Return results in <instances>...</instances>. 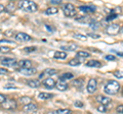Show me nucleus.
Instances as JSON below:
<instances>
[{
    "label": "nucleus",
    "mask_w": 123,
    "mask_h": 114,
    "mask_svg": "<svg viewBox=\"0 0 123 114\" xmlns=\"http://www.w3.org/2000/svg\"><path fill=\"white\" fill-rule=\"evenodd\" d=\"M98 26H99V24H98V21H92V22H90V26H91L92 29H98Z\"/></svg>",
    "instance_id": "f704fd0d"
},
{
    "label": "nucleus",
    "mask_w": 123,
    "mask_h": 114,
    "mask_svg": "<svg viewBox=\"0 0 123 114\" xmlns=\"http://www.w3.org/2000/svg\"><path fill=\"white\" fill-rule=\"evenodd\" d=\"M56 73H57V70L55 69V68H46V69L43 71V73L40 74V78H42L44 74H45V75H49V77H51V75L55 74Z\"/></svg>",
    "instance_id": "aec40b11"
},
{
    "label": "nucleus",
    "mask_w": 123,
    "mask_h": 114,
    "mask_svg": "<svg viewBox=\"0 0 123 114\" xmlns=\"http://www.w3.org/2000/svg\"><path fill=\"white\" fill-rule=\"evenodd\" d=\"M1 64L7 67H15L18 65V61L15 58H2L1 59Z\"/></svg>",
    "instance_id": "423d86ee"
},
{
    "label": "nucleus",
    "mask_w": 123,
    "mask_h": 114,
    "mask_svg": "<svg viewBox=\"0 0 123 114\" xmlns=\"http://www.w3.org/2000/svg\"><path fill=\"white\" fill-rule=\"evenodd\" d=\"M78 9L84 13H93L95 11V7L90 6V5H81V6H79Z\"/></svg>",
    "instance_id": "f8f14e48"
},
{
    "label": "nucleus",
    "mask_w": 123,
    "mask_h": 114,
    "mask_svg": "<svg viewBox=\"0 0 123 114\" xmlns=\"http://www.w3.org/2000/svg\"><path fill=\"white\" fill-rule=\"evenodd\" d=\"M105 59L108 60V61H114V60L116 59V57H115L114 55L109 54V55H106V56H105Z\"/></svg>",
    "instance_id": "473e14b6"
},
{
    "label": "nucleus",
    "mask_w": 123,
    "mask_h": 114,
    "mask_svg": "<svg viewBox=\"0 0 123 114\" xmlns=\"http://www.w3.org/2000/svg\"><path fill=\"white\" fill-rule=\"evenodd\" d=\"M26 83L29 87H31V88H39L40 85H41L39 83V81H37V79H28Z\"/></svg>",
    "instance_id": "6ab92c4d"
},
{
    "label": "nucleus",
    "mask_w": 123,
    "mask_h": 114,
    "mask_svg": "<svg viewBox=\"0 0 123 114\" xmlns=\"http://www.w3.org/2000/svg\"><path fill=\"white\" fill-rule=\"evenodd\" d=\"M53 97V95L50 94V93H45V92H42L38 95V98L40 99V100H49V99H51Z\"/></svg>",
    "instance_id": "4be33fe9"
},
{
    "label": "nucleus",
    "mask_w": 123,
    "mask_h": 114,
    "mask_svg": "<svg viewBox=\"0 0 123 114\" xmlns=\"http://www.w3.org/2000/svg\"><path fill=\"white\" fill-rule=\"evenodd\" d=\"M18 7L26 12H35L38 9L37 4L34 1H28V0H23L18 2Z\"/></svg>",
    "instance_id": "f03ea898"
},
{
    "label": "nucleus",
    "mask_w": 123,
    "mask_h": 114,
    "mask_svg": "<svg viewBox=\"0 0 123 114\" xmlns=\"http://www.w3.org/2000/svg\"><path fill=\"white\" fill-rule=\"evenodd\" d=\"M20 102L23 104H25V105L30 104L31 103V98L30 97H23V98L20 99Z\"/></svg>",
    "instance_id": "2f4dec72"
},
{
    "label": "nucleus",
    "mask_w": 123,
    "mask_h": 114,
    "mask_svg": "<svg viewBox=\"0 0 123 114\" xmlns=\"http://www.w3.org/2000/svg\"><path fill=\"white\" fill-rule=\"evenodd\" d=\"M76 56L79 58H88V57H90V53L87 51H78Z\"/></svg>",
    "instance_id": "b1692460"
},
{
    "label": "nucleus",
    "mask_w": 123,
    "mask_h": 114,
    "mask_svg": "<svg viewBox=\"0 0 123 114\" xmlns=\"http://www.w3.org/2000/svg\"><path fill=\"white\" fill-rule=\"evenodd\" d=\"M73 37H74L75 39H78V40H81V41H86L87 40V36L83 35V34H74Z\"/></svg>",
    "instance_id": "cd10ccee"
},
{
    "label": "nucleus",
    "mask_w": 123,
    "mask_h": 114,
    "mask_svg": "<svg viewBox=\"0 0 123 114\" xmlns=\"http://www.w3.org/2000/svg\"><path fill=\"white\" fill-rule=\"evenodd\" d=\"M76 21L79 22H89L91 20H90V17H88V16H80V17H77Z\"/></svg>",
    "instance_id": "c756f323"
},
{
    "label": "nucleus",
    "mask_w": 123,
    "mask_h": 114,
    "mask_svg": "<svg viewBox=\"0 0 123 114\" xmlns=\"http://www.w3.org/2000/svg\"><path fill=\"white\" fill-rule=\"evenodd\" d=\"M55 87L56 89L59 91H62V92H64V91H67L68 89V83L66 82H63V81H59L56 83H55Z\"/></svg>",
    "instance_id": "f3484780"
},
{
    "label": "nucleus",
    "mask_w": 123,
    "mask_h": 114,
    "mask_svg": "<svg viewBox=\"0 0 123 114\" xmlns=\"http://www.w3.org/2000/svg\"><path fill=\"white\" fill-rule=\"evenodd\" d=\"M50 3L53 5H60V4H62V1L61 0H51Z\"/></svg>",
    "instance_id": "a19ab883"
},
{
    "label": "nucleus",
    "mask_w": 123,
    "mask_h": 114,
    "mask_svg": "<svg viewBox=\"0 0 123 114\" xmlns=\"http://www.w3.org/2000/svg\"><path fill=\"white\" fill-rule=\"evenodd\" d=\"M98 88V82L95 78H90L87 83V92L89 94H93Z\"/></svg>",
    "instance_id": "0eeeda50"
},
{
    "label": "nucleus",
    "mask_w": 123,
    "mask_h": 114,
    "mask_svg": "<svg viewBox=\"0 0 123 114\" xmlns=\"http://www.w3.org/2000/svg\"><path fill=\"white\" fill-rule=\"evenodd\" d=\"M6 73H8V70H7L6 68L0 67V75H3V74H6Z\"/></svg>",
    "instance_id": "4c0bfd02"
},
{
    "label": "nucleus",
    "mask_w": 123,
    "mask_h": 114,
    "mask_svg": "<svg viewBox=\"0 0 123 114\" xmlns=\"http://www.w3.org/2000/svg\"><path fill=\"white\" fill-rule=\"evenodd\" d=\"M80 64H81V60L79 58H73L69 61V65L71 66H79Z\"/></svg>",
    "instance_id": "393cba45"
},
{
    "label": "nucleus",
    "mask_w": 123,
    "mask_h": 114,
    "mask_svg": "<svg viewBox=\"0 0 123 114\" xmlns=\"http://www.w3.org/2000/svg\"><path fill=\"white\" fill-rule=\"evenodd\" d=\"M11 48L8 46H0V53L2 54H7V53H10Z\"/></svg>",
    "instance_id": "bb28decb"
},
{
    "label": "nucleus",
    "mask_w": 123,
    "mask_h": 114,
    "mask_svg": "<svg viewBox=\"0 0 123 114\" xmlns=\"http://www.w3.org/2000/svg\"><path fill=\"white\" fill-rule=\"evenodd\" d=\"M88 36L91 37V38H93V39H99V38H101V36H99V35H97V34H92V33H89V34H88Z\"/></svg>",
    "instance_id": "58836bf2"
},
{
    "label": "nucleus",
    "mask_w": 123,
    "mask_h": 114,
    "mask_svg": "<svg viewBox=\"0 0 123 114\" xmlns=\"http://www.w3.org/2000/svg\"><path fill=\"white\" fill-rule=\"evenodd\" d=\"M3 109L6 110H14L18 107V103L17 101L13 100V99H6V100L1 104Z\"/></svg>",
    "instance_id": "20e7f679"
},
{
    "label": "nucleus",
    "mask_w": 123,
    "mask_h": 114,
    "mask_svg": "<svg viewBox=\"0 0 123 114\" xmlns=\"http://www.w3.org/2000/svg\"><path fill=\"white\" fill-rule=\"evenodd\" d=\"M119 91H120V83L117 81H114V79H111V81L108 82L105 88H104V92L107 95H110V96L116 95Z\"/></svg>",
    "instance_id": "f257e3e1"
},
{
    "label": "nucleus",
    "mask_w": 123,
    "mask_h": 114,
    "mask_svg": "<svg viewBox=\"0 0 123 114\" xmlns=\"http://www.w3.org/2000/svg\"><path fill=\"white\" fill-rule=\"evenodd\" d=\"M53 57H55V59H57V60H64L67 57V53L65 51H55Z\"/></svg>",
    "instance_id": "a211bd4d"
},
{
    "label": "nucleus",
    "mask_w": 123,
    "mask_h": 114,
    "mask_svg": "<svg viewBox=\"0 0 123 114\" xmlns=\"http://www.w3.org/2000/svg\"><path fill=\"white\" fill-rule=\"evenodd\" d=\"M86 66L87 67H97V68H99V67H102V63L99 62L98 60L90 59L89 61L86 62Z\"/></svg>",
    "instance_id": "dca6fc26"
},
{
    "label": "nucleus",
    "mask_w": 123,
    "mask_h": 114,
    "mask_svg": "<svg viewBox=\"0 0 123 114\" xmlns=\"http://www.w3.org/2000/svg\"><path fill=\"white\" fill-rule=\"evenodd\" d=\"M71 113L72 111L70 109H57L52 112V114H71Z\"/></svg>",
    "instance_id": "a878e982"
},
{
    "label": "nucleus",
    "mask_w": 123,
    "mask_h": 114,
    "mask_svg": "<svg viewBox=\"0 0 123 114\" xmlns=\"http://www.w3.org/2000/svg\"><path fill=\"white\" fill-rule=\"evenodd\" d=\"M97 109H98V111H99V112H106V110H107L106 106H104V105H99Z\"/></svg>",
    "instance_id": "c9c22d12"
},
{
    "label": "nucleus",
    "mask_w": 123,
    "mask_h": 114,
    "mask_svg": "<svg viewBox=\"0 0 123 114\" xmlns=\"http://www.w3.org/2000/svg\"><path fill=\"white\" fill-rule=\"evenodd\" d=\"M55 83H56V82L51 78H45L44 81L42 82V85H43L45 88H47V89H53L55 87Z\"/></svg>",
    "instance_id": "1a4fd4ad"
},
{
    "label": "nucleus",
    "mask_w": 123,
    "mask_h": 114,
    "mask_svg": "<svg viewBox=\"0 0 123 114\" xmlns=\"http://www.w3.org/2000/svg\"><path fill=\"white\" fill-rule=\"evenodd\" d=\"M0 33H1V29H0Z\"/></svg>",
    "instance_id": "de8ad7c7"
},
{
    "label": "nucleus",
    "mask_w": 123,
    "mask_h": 114,
    "mask_svg": "<svg viewBox=\"0 0 123 114\" xmlns=\"http://www.w3.org/2000/svg\"><path fill=\"white\" fill-rule=\"evenodd\" d=\"M122 107H123L122 105H119L118 107H117V112H119L120 114H122V111H123V108Z\"/></svg>",
    "instance_id": "37998d69"
},
{
    "label": "nucleus",
    "mask_w": 123,
    "mask_h": 114,
    "mask_svg": "<svg viewBox=\"0 0 123 114\" xmlns=\"http://www.w3.org/2000/svg\"><path fill=\"white\" fill-rule=\"evenodd\" d=\"M115 77H116V78H123V75H122V73H121V71H115Z\"/></svg>",
    "instance_id": "ea45409f"
},
{
    "label": "nucleus",
    "mask_w": 123,
    "mask_h": 114,
    "mask_svg": "<svg viewBox=\"0 0 123 114\" xmlns=\"http://www.w3.org/2000/svg\"><path fill=\"white\" fill-rule=\"evenodd\" d=\"M18 71L24 75H33L37 73V69L34 67H30V68H18Z\"/></svg>",
    "instance_id": "9b49d317"
},
{
    "label": "nucleus",
    "mask_w": 123,
    "mask_h": 114,
    "mask_svg": "<svg viewBox=\"0 0 123 114\" xmlns=\"http://www.w3.org/2000/svg\"><path fill=\"white\" fill-rule=\"evenodd\" d=\"M10 33H12V31H11V30H8V31H6V32L4 33V35H5V36H11Z\"/></svg>",
    "instance_id": "49530a36"
},
{
    "label": "nucleus",
    "mask_w": 123,
    "mask_h": 114,
    "mask_svg": "<svg viewBox=\"0 0 123 114\" xmlns=\"http://www.w3.org/2000/svg\"><path fill=\"white\" fill-rule=\"evenodd\" d=\"M78 49V45L77 44H68V45H64V46H61V50H66V51H75Z\"/></svg>",
    "instance_id": "4468645a"
},
{
    "label": "nucleus",
    "mask_w": 123,
    "mask_h": 114,
    "mask_svg": "<svg viewBox=\"0 0 123 114\" xmlns=\"http://www.w3.org/2000/svg\"><path fill=\"white\" fill-rule=\"evenodd\" d=\"M73 86L77 87V88H81V87L83 86V79L79 78V79H75V81H73Z\"/></svg>",
    "instance_id": "c85d7f7f"
},
{
    "label": "nucleus",
    "mask_w": 123,
    "mask_h": 114,
    "mask_svg": "<svg viewBox=\"0 0 123 114\" xmlns=\"http://www.w3.org/2000/svg\"><path fill=\"white\" fill-rule=\"evenodd\" d=\"M24 51H25L26 53H32V52H35V51H37V47H35V46L25 47V48H24Z\"/></svg>",
    "instance_id": "7c9ffc66"
},
{
    "label": "nucleus",
    "mask_w": 123,
    "mask_h": 114,
    "mask_svg": "<svg viewBox=\"0 0 123 114\" xmlns=\"http://www.w3.org/2000/svg\"><path fill=\"white\" fill-rule=\"evenodd\" d=\"M59 12V9L56 8V7H49L45 10V14H47V16H53V14H56Z\"/></svg>",
    "instance_id": "5701e85b"
},
{
    "label": "nucleus",
    "mask_w": 123,
    "mask_h": 114,
    "mask_svg": "<svg viewBox=\"0 0 123 114\" xmlns=\"http://www.w3.org/2000/svg\"><path fill=\"white\" fill-rule=\"evenodd\" d=\"M74 78V74L71 73H63L60 77V81H63V82H66V81H70Z\"/></svg>",
    "instance_id": "412c9836"
},
{
    "label": "nucleus",
    "mask_w": 123,
    "mask_h": 114,
    "mask_svg": "<svg viewBox=\"0 0 123 114\" xmlns=\"http://www.w3.org/2000/svg\"><path fill=\"white\" fill-rule=\"evenodd\" d=\"M63 11L64 14L68 17H73L77 14V9L76 7L72 4V3H67L63 6Z\"/></svg>",
    "instance_id": "7ed1b4c3"
},
{
    "label": "nucleus",
    "mask_w": 123,
    "mask_h": 114,
    "mask_svg": "<svg viewBox=\"0 0 123 114\" xmlns=\"http://www.w3.org/2000/svg\"><path fill=\"white\" fill-rule=\"evenodd\" d=\"M4 88H5V89H9V88H13V89H15L17 87H15L14 85H5V86H4Z\"/></svg>",
    "instance_id": "c03bdc74"
},
{
    "label": "nucleus",
    "mask_w": 123,
    "mask_h": 114,
    "mask_svg": "<svg viewBox=\"0 0 123 114\" xmlns=\"http://www.w3.org/2000/svg\"><path fill=\"white\" fill-rule=\"evenodd\" d=\"M74 105L76 106V107H78V108H83L84 107V104H83V102H81V101H75V103H74Z\"/></svg>",
    "instance_id": "72a5a7b5"
},
{
    "label": "nucleus",
    "mask_w": 123,
    "mask_h": 114,
    "mask_svg": "<svg viewBox=\"0 0 123 114\" xmlns=\"http://www.w3.org/2000/svg\"><path fill=\"white\" fill-rule=\"evenodd\" d=\"M97 101L101 105H104V106H106L108 105L111 102V99L109 97H106V96H103V95H98V96H97Z\"/></svg>",
    "instance_id": "ddd939ff"
},
{
    "label": "nucleus",
    "mask_w": 123,
    "mask_h": 114,
    "mask_svg": "<svg viewBox=\"0 0 123 114\" xmlns=\"http://www.w3.org/2000/svg\"><path fill=\"white\" fill-rule=\"evenodd\" d=\"M18 65L20 66V68H30V67H32V62L28 59H24V60L18 61Z\"/></svg>",
    "instance_id": "2eb2a0df"
},
{
    "label": "nucleus",
    "mask_w": 123,
    "mask_h": 114,
    "mask_svg": "<svg viewBox=\"0 0 123 114\" xmlns=\"http://www.w3.org/2000/svg\"><path fill=\"white\" fill-rule=\"evenodd\" d=\"M118 16H117V14L116 13H114V14H110V16H108L107 17V21H112V20H115V18H116Z\"/></svg>",
    "instance_id": "e433bc0d"
},
{
    "label": "nucleus",
    "mask_w": 123,
    "mask_h": 114,
    "mask_svg": "<svg viewBox=\"0 0 123 114\" xmlns=\"http://www.w3.org/2000/svg\"><path fill=\"white\" fill-rule=\"evenodd\" d=\"M37 109H38V107H37L36 104L30 103V104H27L23 107V111L26 112V113H33V112L37 111Z\"/></svg>",
    "instance_id": "9d476101"
},
{
    "label": "nucleus",
    "mask_w": 123,
    "mask_h": 114,
    "mask_svg": "<svg viewBox=\"0 0 123 114\" xmlns=\"http://www.w3.org/2000/svg\"><path fill=\"white\" fill-rule=\"evenodd\" d=\"M31 39H32L31 36H29L28 34H26V33H18L17 35H15V40L18 42H28Z\"/></svg>",
    "instance_id": "6e6552de"
},
{
    "label": "nucleus",
    "mask_w": 123,
    "mask_h": 114,
    "mask_svg": "<svg viewBox=\"0 0 123 114\" xmlns=\"http://www.w3.org/2000/svg\"><path fill=\"white\" fill-rule=\"evenodd\" d=\"M119 31H122L121 30V26H119L118 24H112V25H109L107 26V29H106V32L108 35H117V34L119 33Z\"/></svg>",
    "instance_id": "39448f33"
},
{
    "label": "nucleus",
    "mask_w": 123,
    "mask_h": 114,
    "mask_svg": "<svg viewBox=\"0 0 123 114\" xmlns=\"http://www.w3.org/2000/svg\"><path fill=\"white\" fill-rule=\"evenodd\" d=\"M4 10H5V6L3 5V4H0V13L3 12Z\"/></svg>",
    "instance_id": "a18cd8bd"
},
{
    "label": "nucleus",
    "mask_w": 123,
    "mask_h": 114,
    "mask_svg": "<svg viewBox=\"0 0 123 114\" xmlns=\"http://www.w3.org/2000/svg\"><path fill=\"white\" fill-rule=\"evenodd\" d=\"M5 100H6V97L3 94H0V105H1Z\"/></svg>",
    "instance_id": "79ce46f5"
}]
</instances>
